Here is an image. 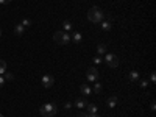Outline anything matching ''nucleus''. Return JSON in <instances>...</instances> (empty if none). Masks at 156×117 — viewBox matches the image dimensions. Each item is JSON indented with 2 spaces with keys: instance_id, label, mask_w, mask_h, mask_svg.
Returning a JSON list of instances; mask_svg holds the SVG:
<instances>
[{
  "instance_id": "obj_1",
  "label": "nucleus",
  "mask_w": 156,
  "mask_h": 117,
  "mask_svg": "<svg viewBox=\"0 0 156 117\" xmlns=\"http://www.w3.org/2000/svg\"><path fill=\"white\" fill-rule=\"evenodd\" d=\"M87 19H89L91 22H94V24H100L101 20L105 19V14L98 6H92V8L87 11Z\"/></svg>"
},
{
  "instance_id": "obj_2",
  "label": "nucleus",
  "mask_w": 156,
  "mask_h": 117,
  "mask_svg": "<svg viewBox=\"0 0 156 117\" xmlns=\"http://www.w3.org/2000/svg\"><path fill=\"white\" fill-rule=\"evenodd\" d=\"M39 113L42 117H52L58 113V106L55 103H44V105L39 108Z\"/></svg>"
},
{
  "instance_id": "obj_3",
  "label": "nucleus",
  "mask_w": 156,
  "mask_h": 117,
  "mask_svg": "<svg viewBox=\"0 0 156 117\" xmlns=\"http://www.w3.org/2000/svg\"><path fill=\"white\" fill-rule=\"evenodd\" d=\"M53 41L59 45H67L70 42V34L67 31H56L53 34Z\"/></svg>"
},
{
  "instance_id": "obj_4",
  "label": "nucleus",
  "mask_w": 156,
  "mask_h": 117,
  "mask_svg": "<svg viewBox=\"0 0 156 117\" xmlns=\"http://www.w3.org/2000/svg\"><path fill=\"white\" fill-rule=\"evenodd\" d=\"M103 59H105V63L109 66V67H117L119 66V58L114 53H106Z\"/></svg>"
},
{
  "instance_id": "obj_5",
  "label": "nucleus",
  "mask_w": 156,
  "mask_h": 117,
  "mask_svg": "<svg viewBox=\"0 0 156 117\" xmlns=\"http://www.w3.org/2000/svg\"><path fill=\"white\" fill-rule=\"evenodd\" d=\"M87 80L94 83V81H98V70L97 67H89L87 69Z\"/></svg>"
},
{
  "instance_id": "obj_6",
  "label": "nucleus",
  "mask_w": 156,
  "mask_h": 117,
  "mask_svg": "<svg viewBox=\"0 0 156 117\" xmlns=\"http://www.w3.org/2000/svg\"><path fill=\"white\" fill-rule=\"evenodd\" d=\"M53 83H55V78H53L52 75H44L42 77V86L44 87H52Z\"/></svg>"
},
{
  "instance_id": "obj_7",
  "label": "nucleus",
  "mask_w": 156,
  "mask_h": 117,
  "mask_svg": "<svg viewBox=\"0 0 156 117\" xmlns=\"http://www.w3.org/2000/svg\"><path fill=\"white\" fill-rule=\"evenodd\" d=\"M80 92L84 95V97H91V94H92V89L89 84H81L80 86Z\"/></svg>"
},
{
  "instance_id": "obj_8",
  "label": "nucleus",
  "mask_w": 156,
  "mask_h": 117,
  "mask_svg": "<svg viewBox=\"0 0 156 117\" xmlns=\"http://www.w3.org/2000/svg\"><path fill=\"white\" fill-rule=\"evenodd\" d=\"M81 39H83V38H81V33H78V31H73V33H72L70 41H73V42H75L77 45L81 44Z\"/></svg>"
},
{
  "instance_id": "obj_9",
  "label": "nucleus",
  "mask_w": 156,
  "mask_h": 117,
  "mask_svg": "<svg viewBox=\"0 0 156 117\" xmlns=\"http://www.w3.org/2000/svg\"><path fill=\"white\" fill-rule=\"evenodd\" d=\"M75 106H77L78 109H84V108L87 106V101H86V98H83V97L77 98V101H75Z\"/></svg>"
},
{
  "instance_id": "obj_10",
  "label": "nucleus",
  "mask_w": 156,
  "mask_h": 117,
  "mask_svg": "<svg viewBox=\"0 0 156 117\" xmlns=\"http://www.w3.org/2000/svg\"><path fill=\"white\" fill-rule=\"evenodd\" d=\"M24 33H25V27L22 24H17L14 27V34H16V36H22Z\"/></svg>"
},
{
  "instance_id": "obj_11",
  "label": "nucleus",
  "mask_w": 156,
  "mask_h": 117,
  "mask_svg": "<svg viewBox=\"0 0 156 117\" xmlns=\"http://www.w3.org/2000/svg\"><path fill=\"white\" fill-rule=\"evenodd\" d=\"M106 105L109 106L111 109H112V108H116V106H117V95H112V97H109V98H108Z\"/></svg>"
},
{
  "instance_id": "obj_12",
  "label": "nucleus",
  "mask_w": 156,
  "mask_h": 117,
  "mask_svg": "<svg viewBox=\"0 0 156 117\" xmlns=\"http://www.w3.org/2000/svg\"><path fill=\"white\" fill-rule=\"evenodd\" d=\"M128 80H130L131 83H136V81H139V72H136V70L130 72V75H128Z\"/></svg>"
},
{
  "instance_id": "obj_13",
  "label": "nucleus",
  "mask_w": 156,
  "mask_h": 117,
  "mask_svg": "<svg viewBox=\"0 0 156 117\" xmlns=\"http://www.w3.org/2000/svg\"><path fill=\"white\" fill-rule=\"evenodd\" d=\"M100 27H101V30H103V31H109L111 30V22H109V20H101V22H100Z\"/></svg>"
},
{
  "instance_id": "obj_14",
  "label": "nucleus",
  "mask_w": 156,
  "mask_h": 117,
  "mask_svg": "<svg viewBox=\"0 0 156 117\" xmlns=\"http://www.w3.org/2000/svg\"><path fill=\"white\" fill-rule=\"evenodd\" d=\"M87 111H89V114H97V109H98V106L97 105H94V103H87Z\"/></svg>"
},
{
  "instance_id": "obj_15",
  "label": "nucleus",
  "mask_w": 156,
  "mask_h": 117,
  "mask_svg": "<svg viewBox=\"0 0 156 117\" xmlns=\"http://www.w3.org/2000/svg\"><path fill=\"white\" fill-rule=\"evenodd\" d=\"M63 27H64V31H67V33L72 31V22H70V20H64Z\"/></svg>"
},
{
  "instance_id": "obj_16",
  "label": "nucleus",
  "mask_w": 156,
  "mask_h": 117,
  "mask_svg": "<svg viewBox=\"0 0 156 117\" xmlns=\"http://www.w3.org/2000/svg\"><path fill=\"white\" fill-rule=\"evenodd\" d=\"M5 72H6V61L0 59V75H3Z\"/></svg>"
},
{
  "instance_id": "obj_17",
  "label": "nucleus",
  "mask_w": 156,
  "mask_h": 117,
  "mask_svg": "<svg viewBox=\"0 0 156 117\" xmlns=\"http://www.w3.org/2000/svg\"><path fill=\"white\" fill-rule=\"evenodd\" d=\"M101 89H103V87H101V84L98 83V81H94V92H95V94H100Z\"/></svg>"
},
{
  "instance_id": "obj_18",
  "label": "nucleus",
  "mask_w": 156,
  "mask_h": 117,
  "mask_svg": "<svg viewBox=\"0 0 156 117\" xmlns=\"http://www.w3.org/2000/svg\"><path fill=\"white\" fill-rule=\"evenodd\" d=\"M97 52L101 53V55L106 53V45H105V44H98V45H97Z\"/></svg>"
},
{
  "instance_id": "obj_19",
  "label": "nucleus",
  "mask_w": 156,
  "mask_h": 117,
  "mask_svg": "<svg viewBox=\"0 0 156 117\" xmlns=\"http://www.w3.org/2000/svg\"><path fill=\"white\" fill-rule=\"evenodd\" d=\"M20 24H22V25L25 27V28H27V27H30V25H31L33 22H31L30 19H24V20H22V22H20Z\"/></svg>"
},
{
  "instance_id": "obj_20",
  "label": "nucleus",
  "mask_w": 156,
  "mask_h": 117,
  "mask_svg": "<svg viewBox=\"0 0 156 117\" xmlns=\"http://www.w3.org/2000/svg\"><path fill=\"white\" fill-rule=\"evenodd\" d=\"M3 75H5V80H13V78H14V77H13V73H10V72H5Z\"/></svg>"
},
{
  "instance_id": "obj_21",
  "label": "nucleus",
  "mask_w": 156,
  "mask_h": 117,
  "mask_svg": "<svg viewBox=\"0 0 156 117\" xmlns=\"http://www.w3.org/2000/svg\"><path fill=\"white\" fill-rule=\"evenodd\" d=\"M150 81H152V83H155V81H156V75H155V72L150 73Z\"/></svg>"
},
{
  "instance_id": "obj_22",
  "label": "nucleus",
  "mask_w": 156,
  "mask_h": 117,
  "mask_svg": "<svg viewBox=\"0 0 156 117\" xmlns=\"http://www.w3.org/2000/svg\"><path fill=\"white\" fill-rule=\"evenodd\" d=\"M147 86H148V81L147 80H142L140 81V87H147Z\"/></svg>"
},
{
  "instance_id": "obj_23",
  "label": "nucleus",
  "mask_w": 156,
  "mask_h": 117,
  "mask_svg": "<svg viewBox=\"0 0 156 117\" xmlns=\"http://www.w3.org/2000/svg\"><path fill=\"white\" fill-rule=\"evenodd\" d=\"M101 61H103V59H101L100 56H95V58H94V63H95V64H100Z\"/></svg>"
},
{
  "instance_id": "obj_24",
  "label": "nucleus",
  "mask_w": 156,
  "mask_h": 117,
  "mask_svg": "<svg viewBox=\"0 0 156 117\" xmlns=\"http://www.w3.org/2000/svg\"><path fill=\"white\" fill-rule=\"evenodd\" d=\"M3 84H5V78L2 77V75H0V87H2Z\"/></svg>"
},
{
  "instance_id": "obj_25",
  "label": "nucleus",
  "mask_w": 156,
  "mask_h": 117,
  "mask_svg": "<svg viewBox=\"0 0 156 117\" xmlns=\"http://www.w3.org/2000/svg\"><path fill=\"white\" fill-rule=\"evenodd\" d=\"M11 2V0H0V3H2V5H8Z\"/></svg>"
},
{
  "instance_id": "obj_26",
  "label": "nucleus",
  "mask_w": 156,
  "mask_h": 117,
  "mask_svg": "<svg viewBox=\"0 0 156 117\" xmlns=\"http://www.w3.org/2000/svg\"><path fill=\"white\" fill-rule=\"evenodd\" d=\"M64 108H66V109H70V108H72V103H66Z\"/></svg>"
},
{
  "instance_id": "obj_27",
  "label": "nucleus",
  "mask_w": 156,
  "mask_h": 117,
  "mask_svg": "<svg viewBox=\"0 0 156 117\" xmlns=\"http://www.w3.org/2000/svg\"><path fill=\"white\" fill-rule=\"evenodd\" d=\"M77 117H87V114H86V113H80Z\"/></svg>"
},
{
  "instance_id": "obj_28",
  "label": "nucleus",
  "mask_w": 156,
  "mask_h": 117,
  "mask_svg": "<svg viewBox=\"0 0 156 117\" xmlns=\"http://www.w3.org/2000/svg\"><path fill=\"white\" fill-rule=\"evenodd\" d=\"M150 108L153 109V111H155V109H156V105H155V101H152V105H150Z\"/></svg>"
},
{
  "instance_id": "obj_29",
  "label": "nucleus",
  "mask_w": 156,
  "mask_h": 117,
  "mask_svg": "<svg viewBox=\"0 0 156 117\" xmlns=\"http://www.w3.org/2000/svg\"><path fill=\"white\" fill-rule=\"evenodd\" d=\"M87 117H100V116H97V114H87Z\"/></svg>"
},
{
  "instance_id": "obj_30",
  "label": "nucleus",
  "mask_w": 156,
  "mask_h": 117,
  "mask_svg": "<svg viewBox=\"0 0 156 117\" xmlns=\"http://www.w3.org/2000/svg\"><path fill=\"white\" fill-rule=\"evenodd\" d=\"M0 38H2V28H0Z\"/></svg>"
},
{
  "instance_id": "obj_31",
  "label": "nucleus",
  "mask_w": 156,
  "mask_h": 117,
  "mask_svg": "<svg viewBox=\"0 0 156 117\" xmlns=\"http://www.w3.org/2000/svg\"><path fill=\"white\" fill-rule=\"evenodd\" d=\"M0 117H5V116H3V114H2V113H0Z\"/></svg>"
}]
</instances>
